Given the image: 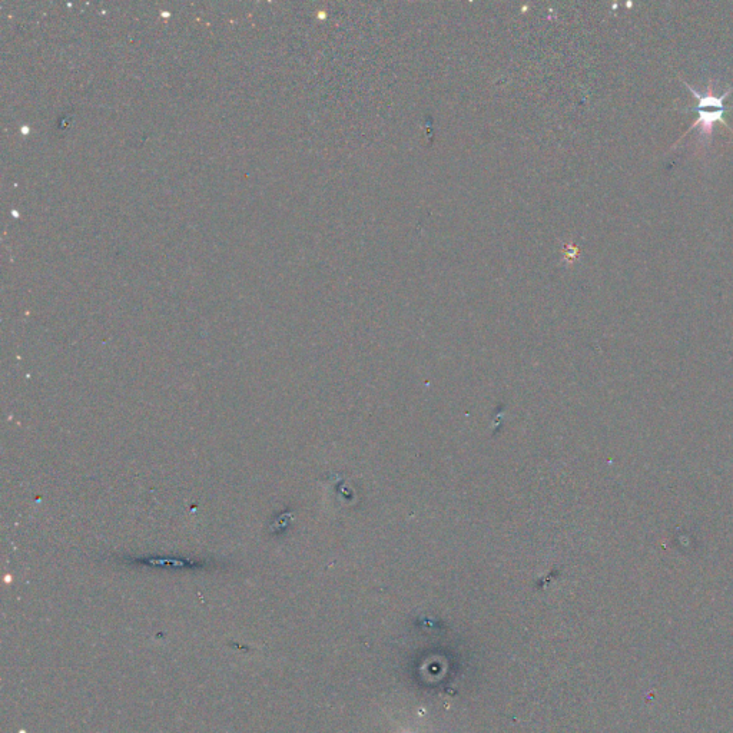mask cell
<instances>
[{
	"mask_svg": "<svg viewBox=\"0 0 733 733\" xmlns=\"http://www.w3.org/2000/svg\"><path fill=\"white\" fill-rule=\"evenodd\" d=\"M685 85L691 89L692 95L698 99V105L695 108L689 109V111L698 114V121L693 124L692 129L698 128V125H701L703 134L711 135L716 122H723L725 124V119H723V115L726 112L725 99L728 98L729 92L731 91L725 92L721 96H716L712 94V89L709 88L711 94L701 95L691 85Z\"/></svg>",
	"mask_w": 733,
	"mask_h": 733,
	"instance_id": "cell-1",
	"label": "cell"
}]
</instances>
